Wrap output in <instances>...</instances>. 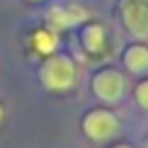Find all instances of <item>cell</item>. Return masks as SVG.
I'll return each mask as SVG.
<instances>
[{
    "instance_id": "obj_10",
    "label": "cell",
    "mask_w": 148,
    "mask_h": 148,
    "mask_svg": "<svg viewBox=\"0 0 148 148\" xmlns=\"http://www.w3.org/2000/svg\"><path fill=\"white\" fill-rule=\"evenodd\" d=\"M112 148H131V146H129V143H114Z\"/></svg>"
},
{
    "instance_id": "obj_4",
    "label": "cell",
    "mask_w": 148,
    "mask_h": 148,
    "mask_svg": "<svg viewBox=\"0 0 148 148\" xmlns=\"http://www.w3.org/2000/svg\"><path fill=\"white\" fill-rule=\"evenodd\" d=\"M121 24L136 39L148 36V0H121Z\"/></svg>"
},
{
    "instance_id": "obj_1",
    "label": "cell",
    "mask_w": 148,
    "mask_h": 148,
    "mask_svg": "<svg viewBox=\"0 0 148 148\" xmlns=\"http://www.w3.org/2000/svg\"><path fill=\"white\" fill-rule=\"evenodd\" d=\"M75 75H78V68H75V61L66 53H51V56L44 58L39 68V80L46 90L51 92H66L75 85Z\"/></svg>"
},
{
    "instance_id": "obj_2",
    "label": "cell",
    "mask_w": 148,
    "mask_h": 148,
    "mask_svg": "<svg viewBox=\"0 0 148 148\" xmlns=\"http://www.w3.org/2000/svg\"><path fill=\"white\" fill-rule=\"evenodd\" d=\"M83 134L95 143H107L121 134V121L114 112L104 107H95L83 116Z\"/></svg>"
},
{
    "instance_id": "obj_8",
    "label": "cell",
    "mask_w": 148,
    "mask_h": 148,
    "mask_svg": "<svg viewBox=\"0 0 148 148\" xmlns=\"http://www.w3.org/2000/svg\"><path fill=\"white\" fill-rule=\"evenodd\" d=\"M124 66L131 73H146L148 71V46L143 44H131L124 51Z\"/></svg>"
},
{
    "instance_id": "obj_7",
    "label": "cell",
    "mask_w": 148,
    "mask_h": 148,
    "mask_svg": "<svg viewBox=\"0 0 148 148\" xmlns=\"http://www.w3.org/2000/svg\"><path fill=\"white\" fill-rule=\"evenodd\" d=\"M56 46H58L56 29L41 27V29H36V32L32 34V49L36 53H41V56H51V53H56Z\"/></svg>"
},
{
    "instance_id": "obj_9",
    "label": "cell",
    "mask_w": 148,
    "mask_h": 148,
    "mask_svg": "<svg viewBox=\"0 0 148 148\" xmlns=\"http://www.w3.org/2000/svg\"><path fill=\"white\" fill-rule=\"evenodd\" d=\"M134 100H136V104L141 109H146L148 112V78L141 80V83L134 88Z\"/></svg>"
},
{
    "instance_id": "obj_11",
    "label": "cell",
    "mask_w": 148,
    "mask_h": 148,
    "mask_svg": "<svg viewBox=\"0 0 148 148\" xmlns=\"http://www.w3.org/2000/svg\"><path fill=\"white\" fill-rule=\"evenodd\" d=\"M3 116H5V109H3V104H0V121H3Z\"/></svg>"
},
{
    "instance_id": "obj_5",
    "label": "cell",
    "mask_w": 148,
    "mask_h": 148,
    "mask_svg": "<svg viewBox=\"0 0 148 148\" xmlns=\"http://www.w3.org/2000/svg\"><path fill=\"white\" fill-rule=\"evenodd\" d=\"M46 20H49V27L61 32V29H71L75 24L88 20V10L78 3H71V5H53L51 10L46 12Z\"/></svg>"
},
{
    "instance_id": "obj_6",
    "label": "cell",
    "mask_w": 148,
    "mask_h": 148,
    "mask_svg": "<svg viewBox=\"0 0 148 148\" xmlns=\"http://www.w3.org/2000/svg\"><path fill=\"white\" fill-rule=\"evenodd\" d=\"M80 41H83V49L92 56H97V53L104 51V46H107V32H104L102 24L97 22H90L83 27V32H80Z\"/></svg>"
},
{
    "instance_id": "obj_3",
    "label": "cell",
    "mask_w": 148,
    "mask_h": 148,
    "mask_svg": "<svg viewBox=\"0 0 148 148\" xmlns=\"http://www.w3.org/2000/svg\"><path fill=\"white\" fill-rule=\"evenodd\" d=\"M92 92L104 104H116L126 92V78L116 68H102L92 75Z\"/></svg>"
}]
</instances>
